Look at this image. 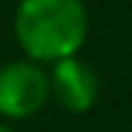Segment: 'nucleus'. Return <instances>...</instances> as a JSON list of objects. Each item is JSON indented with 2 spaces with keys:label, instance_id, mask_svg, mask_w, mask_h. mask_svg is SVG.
<instances>
[{
  "label": "nucleus",
  "instance_id": "3",
  "mask_svg": "<svg viewBox=\"0 0 132 132\" xmlns=\"http://www.w3.org/2000/svg\"><path fill=\"white\" fill-rule=\"evenodd\" d=\"M50 91H53V100L65 112L82 114L97 103L100 76L85 59L68 56L56 65H50Z\"/></svg>",
  "mask_w": 132,
  "mask_h": 132
},
{
  "label": "nucleus",
  "instance_id": "4",
  "mask_svg": "<svg viewBox=\"0 0 132 132\" xmlns=\"http://www.w3.org/2000/svg\"><path fill=\"white\" fill-rule=\"evenodd\" d=\"M0 132H18V129H15L9 120H3V118H0Z\"/></svg>",
  "mask_w": 132,
  "mask_h": 132
},
{
  "label": "nucleus",
  "instance_id": "2",
  "mask_svg": "<svg viewBox=\"0 0 132 132\" xmlns=\"http://www.w3.org/2000/svg\"><path fill=\"white\" fill-rule=\"evenodd\" d=\"M53 100L50 68L35 59H12L0 65V118L29 120Z\"/></svg>",
  "mask_w": 132,
  "mask_h": 132
},
{
  "label": "nucleus",
  "instance_id": "1",
  "mask_svg": "<svg viewBox=\"0 0 132 132\" xmlns=\"http://www.w3.org/2000/svg\"><path fill=\"white\" fill-rule=\"evenodd\" d=\"M88 9L82 0H18L12 35L27 59L56 65L79 56L88 38Z\"/></svg>",
  "mask_w": 132,
  "mask_h": 132
}]
</instances>
